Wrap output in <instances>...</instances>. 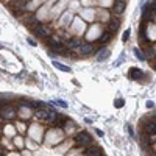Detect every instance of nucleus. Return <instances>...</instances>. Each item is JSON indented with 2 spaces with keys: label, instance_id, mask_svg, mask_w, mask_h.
<instances>
[{
  "label": "nucleus",
  "instance_id": "obj_21",
  "mask_svg": "<svg viewBox=\"0 0 156 156\" xmlns=\"http://www.w3.org/2000/svg\"><path fill=\"white\" fill-rule=\"evenodd\" d=\"M147 108H153V102H147Z\"/></svg>",
  "mask_w": 156,
  "mask_h": 156
},
{
  "label": "nucleus",
  "instance_id": "obj_4",
  "mask_svg": "<svg viewBox=\"0 0 156 156\" xmlns=\"http://www.w3.org/2000/svg\"><path fill=\"white\" fill-rule=\"evenodd\" d=\"M35 33L37 36H44V37H50L52 36V30L48 27H44V25H37L35 28Z\"/></svg>",
  "mask_w": 156,
  "mask_h": 156
},
{
  "label": "nucleus",
  "instance_id": "obj_9",
  "mask_svg": "<svg viewBox=\"0 0 156 156\" xmlns=\"http://www.w3.org/2000/svg\"><path fill=\"white\" fill-rule=\"evenodd\" d=\"M142 17H144V20H148V19L151 17V10H150V6L145 5L142 8Z\"/></svg>",
  "mask_w": 156,
  "mask_h": 156
},
{
  "label": "nucleus",
  "instance_id": "obj_24",
  "mask_svg": "<svg viewBox=\"0 0 156 156\" xmlns=\"http://www.w3.org/2000/svg\"><path fill=\"white\" fill-rule=\"evenodd\" d=\"M155 69H156V63H155Z\"/></svg>",
  "mask_w": 156,
  "mask_h": 156
},
{
  "label": "nucleus",
  "instance_id": "obj_13",
  "mask_svg": "<svg viewBox=\"0 0 156 156\" xmlns=\"http://www.w3.org/2000/svg\"><path fill=\"white\" fill-rule=\"evenodd\" d=\"M80 50H81L83 55H89V53L92 52V45L91 44H83L81 47H80Z\"/></svg>",
  "mask_w": 156,
  "mask_h": 156
},
{
  "label": "nucleus",
  "instance_id": "obj_16",
  "mask_svg": "<svg viewBox=\"0 0 156 156\" xmlns=\"http://www.w3.org/2000/svg\"><path fill=\"white\" fill-rule=\"evenodd\" d=\"M134 55H136V58H138V59H145V55H144L139 48H134Z\"/></svg>",
  "mask_w": 156,
  "mask_h": 156
},
{
  "label": "nucleus",
  "instance_id": "obj_6",
  "mask_svg": "<svg viewBox=\"0 0 156 156\" xmlns=\"http://www.w3.org/2000/svg\"><path fill=\"white\" fill-rule=\"evenodd\" d=\"M140 77H142V70L138 69V67H131V69H130V78L139 80Z\"/></svg>",
  "mask_w": 156,
  "mask_h": 156
},
{
  "label": "nucleus",
  "instance_id": "obj_22",
  "mask_svg": "<svg viewBox=\"0 0 156 156\" xmlns=\"http://www.w3.org/2000/svg\"><path fill=\"white\" fill-rule=\"evenodd\" d=\"M95 133H97L98 136H103V131H102V130H95Z\"/></svg>",
  "mask_w": 156,
  "mask_h": 156
},
{
  "label": "nucleus",
  "instance_id": "obj_15",
  "mask_svg": "<svg viewBox=\"0 0 156 156\" xmlns=\"http://www.w3.org/2000/svg\"><path fill=\"white\" fill-rule=\"evenodd\" d=\"M109 39H111V31H108V33H105V35L103 36H102L100 37V39H98V41H100V42H108V41Z\"/></svg>",
  "mask_w": 156,
  "mask_h": 156
},
{
  "label": "nucleus",
  "instance_id": "obj_5",
  "mask_svg": "<svg viewBox=\"0 0 156 156\" xmlns=\"http://www.w3.org/2000/svg\"><path fill=\"white\" fill-rule=\"evenodd\" d=\"M145 134H156V122H147L145 123Z\"/></svg>",
  "mask_w": 156,
  "mask_h": 156
},
{
  "label": "nucleus",
  "instance_id": "obj_26",
  "mask_svg": "<svg viewBox=\"0 0 156 156\" xmlns=\"http://www.w3.org/2000/svg\"><path fill=\"white\" fill-rule=\"evenodd\" d=\"M123 2H125V0H123Z\"/></svg>",
  "mask_w": 156,
  "mask_h": 156
},
{
  "label": "nucleus",
  "instance_id": "obj_14",
  "mask_svg": "<svg viewBox=\"0 0 156 156\" xmlns=\"http://www.w3.org/2000/svg\"><path fill=\"white\" fill-rule=\"evenodd\" d=\"M120 25V22L117 20V19H111V24H109V28H111V31H114V30H117Z\"/></svg>",
  "mask_w": 156,
  "mask_h": 156
},
{
  "label": "nucleus",
  "instance_id": "obj_2",
  "mask_svg": "<svg viewBox=\"0 0 156 156\" xmlns=\"http://www.w3.org/2000/svg\"><path fill=\"white\" fill-rule=\"evenodd\" d=\"M75 142L78 144V145H81V147H87V145H91V142H92V139H91V136L87 134V133H78L77 136H75Z\"/></svg>",
  "mask_w": 156,
  "mask_h": 156
},
{
  "label": "nucleus",
  "instance_id": "obj_20",
  "mask_svg": "<svg viewBox=\"0 0 156 156\" xmlns=\"http://www.w3.org/2000/svg\"><path fill=\"white\" fill-rule=\"evenodd\" d=\"M150 8H151V11H153V10H156V0H153V2H151Z\"/></svg>",
  "mask_w": 156,
  "mask_h": 156
},
{
  "label": "nucleus",
  "instance_id": "obj_18",
  "mask_svg": "<svg viewBox=\"0 0 156 156\" xmlns=\"http://www.w3.org/2000/svg\"><path fill=\"white\" fill-rule=\"evenodd\" d=\"M53 103L58 105V106H61V108H67V103H66V102H63V100H55Z\"/></svg>",
  "mask_w": 156,
  "mask_h": 156
},
{
  "label": "nucleus",
  "instance_id": "obj_12",
  "mask_svg": "<svg viewBox=\"0 0 156 156\" xmlns=\"http://www.w3.org/2000/svg\"><path fill=\"white\" fill-rule=\"evenodd\" d=\"M109 56V50L108 48H105V50H100L98 52V55H97V59L98 61H103V59H106Z\"/></svg>",
  "mask_w": 156,
  "mask_h": 156
},
{
  "label": "nucleus",
  "instance_id": "obj_19",
  "mask_svg": "<svg viewBox=\"0 0 156 156\" xmlns=\"http://www.w3.org/2000/svg\"><path fill=\"white\" fill-rule=\"evenodd\" d=\"M128 37H130V30H127V31L123 33V37H122V39H123V41H127Z\"/></svg>",
  "mask_w": 156,
  "mask_h": 156
},
{
  "label": "nucleus",
  "instance_id": "obj_3",
  "mask_svg": "<svg viewBox=\"0 0 156 156\" xmlns=\"http://www.w3.org/2000/svg\"><path fill=\"white\" fill-rule=\"evenodd\" d=\"M0 114H2L3 119H13V117L16 116V109H14L13 106H3V108L0 109Z\"/></svg>",
  "mask_w": 156,
  "mask_h": 156
},
{
  "label": "nucleus",
  "instance_id": "obj_23",
  "mask_svg": "<svg viewBox=\"0 0 156 156\" xmlns=\"http://www.w3.org/2000/svg\"><path fill=\"white\" fill-rule=\"evenodd\" d=\"M0 156H3V150H2V148H0Z\"/></svg>",
  "mask_w": 156,
  "mask_h": 156
},
{
  "label": "nucleus",
  "instance_id": "obj_1",
  "mask_svg": "<svg viewBox=\"0 0 156 156\" xmlns=\"http://www.w3.org/2000/svg\"><path fill=\"white\" fill-rule=\"evenodd\" d=\"M36 116L39 117L41 120H45V122H53L58 117V114H56L53 109H39V111L36 112Z\"/></svg>",
  "mask_w": 156,
  "mask_h": 156
},
{
  "label": "nucleus",
  "instance_id": "obj_7",
  "mask_svg": "<svg viewBox=\"0 0 156 156\" xmlns=\"http://www.w3.org/2000/svg\"><path fill=\"white\" fill-rule=\"evenodd\" d=\"M86 156H102V150L98 147H89L86 150Z\"/></svg>",
  "mask_w": 156,
  "mask_h": 156
},
{
  "label": "nucleus",
  "instance_id": "obj_8",
  "mask_svg": "<svg viewBox=\"0 0 156 156\" xmlns=\"http://www.w3.org/2000/svg\"><path fill=\"white\" fill-rule=\"evenodd\" d=\"M66 45L69 48H80V47H81V42H80V39H77V37H72V39L67 41Z\"/></svg>",
  "mask_w": 156,
  "mask_h": 156
},
{
  "label": "nucleus",
  "instance_id": "obj_11",
  "mask_svg": "<svg viewBox=\"0 0 156 156\" xmlns=\"http://www.w3.org/2000/svg\"><path fill=\"white\" fill-rule=\"evenodd\" d=\"M53 67H56V69L63 70V72H70V67L69 66H64V64L58 63V61H53Z\"/></svg>",
  "mask_w": 156,
  "mask_h": 156
},
{
  "label": "nucleus",
  "instance_id": "obj_17",
  "mask_svg": "<svg viewBox=\"0 0 156 156\" xmlns=\"http://www.w3.org/2000/svg\"><path fill=\"white\" fill-rule=\"evenodd\" d=\"M123 105H125V100H123V98H117V100L114 102V106H116V108H122Z\"/></svg>",
  "mask_w": 156,
  "mask_h": 156
},
{
  "label": "nucleus",
  "instance_id": "obj_25",
  "mask_svg": "<svg viewBox=\"0 0 156 156\" xmlns=\"http://www.w3.org/2000/svg\"><path fill=\"white\" fill-rule=\"evenodd\" d=\"M0 133H2V131H0Z\"/></svg>",
  "mask_w": 156,
  "mask_h": 156
},
{
  "label": "nucleus",
  "instance_id": "obj_10",
  "mask_svg": "<svg viewBox=\"0 0 156 156\" xmlns=\"http://www.w3.org/2000/svg\"><path fill=\"white\" fill-rule=\"evenodd\" d=\"M114 10H116V13H119V14L123 13V10H125V2H123V0H117Z\"/></svg>",
  "mask_w": 156,
  "mask_h": 156
}]
</instances>
